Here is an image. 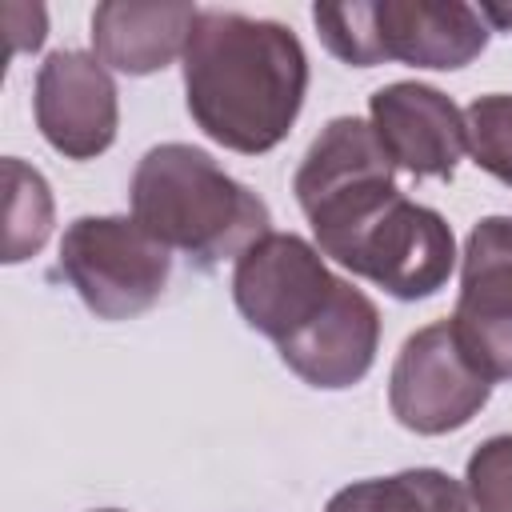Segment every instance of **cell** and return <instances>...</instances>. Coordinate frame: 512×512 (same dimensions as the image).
<instances>
[{
    "mask_svg": "<svg viewBox=\"0 0 512 512\" xmlns=\"http://www.w3.org/2000/svg\"><path fill=\"white\" fill-rule=\"evenodd\" d=\"M180 60L188 116L228 152H272L304 108L308 56L280 20L204 8Z\"/></svg>",
    "mask_w": 512,
    "mask_h": 512,
    "instance_id": "1",
    "label": "cell"
},
{
    "mask_svg": "<svg viewBox=\"0 0 512 512\" xmlns=\"http://www.w3.org/2000/svg\"><path fill=\"white\" fill-rule=\"evenodd\" d=\"M132 216L172 252H184L196 268L236 260L272 228L268 204L228 176L204 148L156 144L132 172Z\"/></svg>",
    "mask_w": 512,
    "mask_h": 512,
    "instance_id": "2",
    "label": "cell"
},
{
    "mask_svg": "<svg viewBox=\"0 0 512 512\" xmlns=\"http://www.w3.org/2000/svg\"><path fill=\"white\" fill-rule=\"evenodd\" d=\"M312 24L324 48L352 68H376L384 60H400L412 68L456 72L472 64L492 36L484 12L460 0L316 4Z\"/></svg>",
    "mask_w": 512,
    "mask_h": 512,
    "instance_id": "3",
    "label": "cell"
},
{
    "mask_svg": "<svg viewBox=\"0 0 512 512\" xmlns=\"http://www.w3.org/2000/svg\"><path fill=\"white\" fill-rule=\"evenodd\" d=\"M56 272L100 320L148 312L172 276V252L136 216H80L60 236Z\"/></svg>",
    "mask_w": 512,
    "mask_h": 512,
    "instance_id": "4",
    "label": "cell"
},
{
    "mask_svg": "<svg viewBox=\"0 0 512 512\" xmlns=\"http://www.w3.org/2000/svg\"><path fill=\"white\" fill-rule=\"evenodd\" d=\"M320 256L372 280L396 300H428L456 268V236L436 208L396 192L368 220L328 240Z\"/></svg>",
    "mask_w": 512,
    "mask_h": 512,
    "instance_id": "5",
    "label": "cell"
},
{
    "mask_svg": "<svg viewBox=\"0 0 512 512\" xmlns=\"http://www.w3.org/2000/svg\"><path fill=\"white\" fill-rule=\"evenodd\" d=\"M292 192L320 248L344 236L348 228H356L400 188H396V164L388 160L372 124L360 116H336L308 144L292 176Z\"/></svg>",
    "mask_w": 512,
    "mask_h": 512,
    "instance_id": "6",
    "label": "cell"
},
{
    "mask_svg": "<svg viewBox=\"0 0 512 512\" xmlns=\"http://www.w3.org/2000/svg\"><path fill=\"white\" fill-rule=\"evenodd\" d=\"M492 396L488 372L464 352L452 320L416 328L392 364L388 408L416 436H444L464 428Z\"/></svg>",
    "mask_w": 512,
    "mask_h": 512,
    "instance_id": "7",
    "label": "cell"
},
{
    "mask_svg": "<svg viewBox=\"0 0 512 512\" xmlns=\"http://www.w3.org/2000/svg\"><path fill=\"white\" fill-rule=\"evenodd\" d=\"M340 276L328 272L320 248L296 232H268L236 256L232 300L244 324L272 344L308 328L332 300Z\"/></svg>",
    "mask_w": 512,
    "mask_h": 512,
    "instance_id": "8",
    "label": "cell"
},
{
    "mask_svg": "<svg viewBox=\"0 0 512 512\" xmlns=\"http://www.w3.org/2000/svg\"><path fill=\"white\" fill-rule=\"evenodd\" d=\"M452 328L488 380H512V216H484L460 252Z\"/></svg>",
    "mask_w": 512,
    "mask_h": 512,
    "instance_id": "9",
    "label": "cell"
},
{
    "mask_svg": "<svg viewBox=\"0 0 512 512\" xmlns=\"http://www.w3.org/2000/svg\"><path fill=\"white\" fill-rule=\"evenodd\" d=\"M36 128L68 160H92L112 148L120 128V92L112 72L80 48L52 52L36 72Z\"/></svg>",
    "mask_w": 512,
    "mask_h": 512,
    "instance_id": "10",
    "label": "cell"
},
{
    "mask_svg": "<svg viewBox=\"0 0 512 512\" xmlns=\"http://www.w3.org/2000/svg\"><path fill=\"white\" fill-rule=\"evenodd\" d=\"M368 124L384 144L388 160L408 176L452 180L460 156L468 152L464 112L432 84L396 80L372 92Z\"/></svg>",
    "mask_w": 512,
    "mask_h": 512,
    "instance_id": "11",
    "label": "cell"
},
{
    "mask_svg": "<svg viewBox=\"0 0 512 512\" xmlns=\"http://www.w3.org/2000/svg\"><path fill=\"white\" fill-rule=\"evenodd\" d=\"M376 348H380V308L368 300V292H360L348 280L336 284L332 300L308 328L276 344L280 360L304 384L324 392L360 384L376 364Z\"/></svg>",
    "mask_w": 512,
    "mask_h": 512,
    "instance_id": "12",
    "label": "cell"
},
{
    "mask_svg": "<svg viewBox=\"0 0 512 512\" xmlns=\"http://www.w3.org/2000/svg\"><path fill=\"white\" fill-rule=\"evenodd\" d=\"M196 20L200 8L184 0H104L92 12V56L124 76H152L184 56Z\"/></svg>",
    "mask_w": 512,
    "mask_h": 512,
    "instance_id": "13",
    "label": "cell"
},
{
    "mask_svg": "<svg viewBox=\"0 0 512 512\" xmlns=\"http://www.w3.org/2000/svg\"><path fill=\"white\" fill-rule=\"evenodd\" d=\"M324 512H464V484L440 468H404L344 484Z\"/></svg>",
    "mask_w": 512,
    "mask_h": 512,
    "instance_id": "14",
    "label": "cell"
},
{
    "mask_svg": "<svg viewBox=\"0 0 512 512\" xmlns=\"http://www.w3.org/2000/svg\"><path fill=\"white\" fill-rule=\"evenodd\" d=\"M8 176V228H4V260L20 264L36 256L52 232V192L48 180L24 160H4Z\"/></svg>",
    "mask_w": 512,
    "mask_h": 512,
    "instance_id": "15",
    "label": "cell"
},
{
    "mask_svg": "<svg viewBox=\"0 0 512 512\" xmlns=\"http://www.w3.org/2000/svg\"><path fill=\"white\" fill-rule=\"evenodd\" d=\"M464 136L472 164L512 188V96L508 92L476 96L464 108Z\"/></svg>",
    "mask_w": 512,
    "mask_h": 512,
    "instance_id": "16",
    "label": "cell"
},
{
    "mask_svg": "<svg viewBox=\"0 0 512 512\" xmlns=\"http://www.w3.org/2000/svg\"><path fill=\"white\" fill-rule=\"evenodd\" d=\"M464 512H512V432L488 436L468 456Z\"/></svg>",
    "mask_w": 512,
    "mask_h": 512,
    "instance_id": "17",
    "label": "cell"
},
{
    "mask_svg": "<svg viewBox=\"0 0 512 512\" xmlns=\"http://www.w3.org/2000/svg\"><path fill=\"white\" fill-rule=\"evenodd\" d=\"M92 512H124V508H92Z\"/></svg>",
    "mask_w": 512,
    "mask_h": 512,
    "instance_id": "18",
    "label": "cell"
}]
</instances>
